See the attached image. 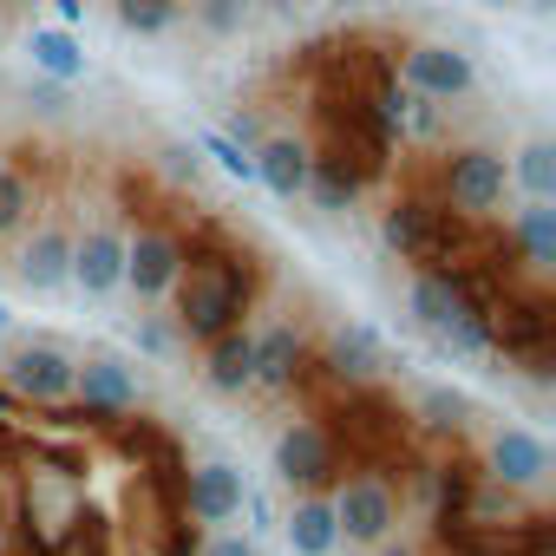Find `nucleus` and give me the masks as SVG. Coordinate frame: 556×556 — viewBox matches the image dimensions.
<instances>
[{
  "label": "nucleus",
  "mask_w": 556,
  "mask_h": 556,
  "mask_svg": "<svg viewBox=\"0 0 556 556\" xmlns=\"http://www.w3.org/2000/svg\"><path fill=\"white\" fill-rule=\"evenodd\" d=\"M255 295H262V268L249 255H236L216 223H197V236H184V268L164 295L170 302V334L184 348H203L210 334L249 321Z\"/></svg>",
  "instance_id": "obj_1"
},
{
  "label": "nucleus",
  "mask_w": 556,
  "mask_h": 556,
  "mask_svg": "<svg viewBox=\"0 0 556 556\" xmlns=\"http://www.w3.org/2000/svg\"><path fill=\"white\" fill-rule=\"evenodd\" d=\"M328 504H334L341 543H354V549H374V543H387V536L406 523V491H400L387 471H374V465L341 471L334 491H328Z\"/></svg>",
  "instance_id": "obj_2"
},
{
  "label": "nucleus",
  "mask_w": 556,
  "mask_h": 556,
  "mask_svg": "<svg viewBox=\"0 0 556 556\" xmlns=\"http://www.w3.org/2000/svg\"><path fill=\"white\" fill-rule=\"evenodd\" d=\"M432 190H439V203H452L458 216H491V210L510 197V164H504V151H491V144H452V151H439V164H432Z\"/></svg>",
  "instance_id": "obj_3"
},
{
  "label": "nucleus",
  "mask_w": 556,
  "mask_h": 556,
  "mask_svg": "<svg viewBox=\"0 0 556 556\" xmlns=\"http://www.w3.org/2000/svg\"><path fill=\"white\" fill-rule=\"evenodd\" d=\"M184 223H164V216H151V210H138L131 216V229H125V289L144 302V308H157L164 295H170V282H177V268H184Z\"/></svg>",
  "instance_id": "obj_4"
},
{
  "label": "nucleus",
  "mask_w": 556,
  "mask_h": 556,
  "mask_svg": "<svg viewBox=\"0 0 556 556\" xmlns=\"http://www.w3.org/2000/svg\"><path fill=\"white\" fill-rule=\"evenodd\" d=\"M341 471H348V452H341L328 413H302L275 432V478L289 491H334Z\"/></svg>",
  "instance_id": "obj_5"
},
{
  "label": "nucleus",
  "mask_w": 556,
  "mask_h": 556,
  "mask_svg": "<svg viewBox=\"0 0 556 556\" xmlns=\"http://www.w3.org/2000/svg\"><path fill=\"white\" fill-rule=\"evenodd\" d=\"M393 79L406 92H419V99H439V105H458V99L478 92V66L452 40H413V47H400L393 53Z\"/></svg>",
  "instance_id": "obj_6"
},
{
  "label": "nucleus",
  "mask_w": 556,
  "mask_h": 556,
  "mask_svg": "<svg viewBox=\"0 0 556 556\" xmlns=\"http://www.w3.org/2000/svg\"><path fill=\"white\" fill-rule=\"evenodd\" d=\"M321 387V354L302 321H268L255 334V393H308Z\"/></svg>",
  "instance_id": "obj_7"
},
{
  "label": "nucleus",
  "mask_w": 556,
  "mask_h": 556,
  "mask_svg": "<svg viewBox=\"0 0 556 556\" xmlns=\"http://www.w3.org/2000/svg\"><path fill=\"white\" fill-rule=\"evenodd\" d=\"M60 413L79 426H112L118 413H138V374L118 354H86L73 361V400Z\"/></svg>",
  "instance_id": "obj_8"
},
{
  "label": "nucleus",
  "mask_w": 556,
  "mask_h": 556,
  "mask_svg": "<svg viewBox=\"0 0 556 556\" xmlns=\"http://www.w3.org/2000/svg\"><path fill=\"white\" fill-rule=\"evenodd\" d=\"M0 387H8L27 413H60L73 400V354L53 348V341H27V348H14Z\"/></svg>",
  "instance_id": "obj_9"
},
{
  "label": "nucleus",
  "mask_w": 556,
  "mask_h": 556,
  "mask_svg": "<svg viewBox=\"0 0 556 556\" xmlns=\"http://www.w3.org/2000/svg\"><path fill=\"white\" fill-rule=\"evenodd\" d=\"M478 471H484L491 484H504V491H530V497H543V484H549V445H543L530 426H497V432L484 439Z\"/></svg>",
  "instance_id": "obj_10"
},
{
  "label": "nucleus",
  "mask_w": 556,
  "mask_h": 556,
  "mask_svg": "<svg viewBox=\"0 0 556 556\" xmlns=\"http://www.w3.org/2000/svg\"><path fill=\"white\" fill-rule=\"evenodd\" d=\"M73 289H86L92 302L125 289V223L99 216L73 236Z\"/></svg>",
  "instance_id": "obj_11"
},
{
  "label": "nucleus",
  "mask_w": 556,
  "mask_h": 556,
  "mask_svg": "<svg viewBox=\"0 0 556 556\" xmlns=\"http://www.w3.org/2000/svg\"><path fill=\"white\" fill-rule=\"evenodd\" d=\"M242 497H249V484H242V471L223 465V458L184 471V517H190L197 530H223L229 517H242Z\"/></svg>",
  "instance_id": "obj_12"
},
{
  "label": "nucleus",
  "mask_w": 556,
  "mask_h": 556,
  "mask_svg": "<svg viewBox=\"0 0 556 556\" xmlns=\"http://www.w3.org/2000/svg\"><path fill=\"white\" fill-rule=\"evenodd\" d=\"M203 387L223 393V400L255 393V328L249 321H236V328L203 341Z\"/></svg>",
  "instance_id": "obj_13"
},
{
  "label": "nucleus",
  "mask_w": 556,
  "mask_h": 556,
  "mask_svg": "<svg viewBox=\"0 0 556 556\" xmlns=\"http://www.w3.org/2000/svg\"><path fill=\"white\" fill-rule=\"evenodd\" d=\"M380 374H387L380 341L367 328H334L328 354H321V387L315 393H328V387H380Z\"/></svg>",
  "instance_id": "obj_14"
},
{
  "label": "nucleus",
  "mask_w": 556,
  "mask_h": 556,
  "mask_svg": "<svg viewBox=\"0 0 556 556\" xmlns=\"http://www.w3.org/2000/svg\"><path fill=\"white\" fill-rule=\"evenodd\" d=\"M255 184H268V197H282V203H295V197H308V170H315V151L302 144V138H289V131H268V138H255Z\"/></svg>",
  "instance_id": "obj_15"
},
{
  "label": "nucleus",
  "mask_w": 556,
  "mask_h": 556,
  "mask_svg": "<svg viewBox=\"0 0 556 556\" xmlns=\"http://www.w3.org/2000/svg\"><path fill=\"white\" fill-rule=\"evenodd\" d=\"M21 282H27L34 295L73 289V229H66V223H40V229L21 242Z\"/></svg>",
  "instance_id": "obj_16"
},
{
  "label": "nucleus",
  "mask_w": 556,
  "mask_h": 556,
  "mask_svg": "<svg viewBox=\"0 0 556 556\" xmlns=\"http://www.w3.org/2000/svg\"><path fill=\"white\" fill-rule=\"evenodd\" d=\"M504 242L530 275H549V262H556V210H549V197H523V210L504 223Z\"/></svg>",
  "instance_id": "obj_17"
},
{
  "label": "nucleus",
  "mask_w": 556,
  "mask_h": 556,
  "mask_svg": "<svg viewBox=\"0 0 556 556\" xmlns=\"http://www.w3.org/2000/svg\"><path fill=\"white\" fill-rule=\"evenodd\" d=\"M282 536H289L295 556H334L341 549V523H334L328 491H295V504L282 517Z\"/></svg>",
  "instance_id": "obj_18"
},
{
  "label": "nucleus",
  "mask_w": 556,
  "mask_h": 556,
  "mask_svg": "<svg viewBox=\"0 0 556 556\" xmlns=\"http://www.w3.org/2000/svg\"><path fill=\"white\" fill-rule=\"evenodd\" d=\"M34 203H40V190H34V177H27V164H21V157H0V242L21 236V229L34 223Z\"/></svg>",
  "instance_id": "obj_19"
},
{
  "label": "nucleus",
  "mask_w": 556,
  "mask_h": 556,
  "mask_svg": "<svg viewBox=\"0 0 556 556\" xmlns=\"http://www.w3.org/2000/svg\"><path fill=\"white\" fill-rule=\"evenodd\" d=\"M308 197L321 203V210H354L361 197H367V177L354 170V164H341V157H315V170H308Z\"/></svg>",
  "instance_id": "obj_20"
},
{
  "label": "nucleus",
  "mask_w": 556,
  "mask_h": 556,
  "mask_svg": "<svg viewBox=\"0 0 556 556\" xmlns=\"http://www.w3.org/2000/svg\"><path fill=\"white\" fill-rule=\"evenodd\" d=\"M34 66H40L53 86L86 79V53H79V40H73L66 27H34Z\"/></svg>",
  "instance_id": "obj_21"
},
{
  "label": "nucleus",
  "mask_w": 556,
  "mask_h": 556,
  "mask_svg": "<svg viewBox=\"0 0 556 556\" xmlns=\"http://www.w3.org/2000/svg\"><path fill=\"white\" fill-rule=\"evenodd\" d=\"M510 164V184H523V197H556V144L549 138H530Z\"/></svg>",
  "instance_id": "obj_22"
},
{
  "label": "nucleus",
  "mask_w": 556,
  "mask_h": 556,
  "mask_svg": "<svg viewBox=\"0 0 556 556\" xmlns=\"http://www.w3.org/2000/svg\"><path fill=\"white\" fill-rule=\"evenodd\" d=\"M112 14H118V27H125V34L157 40V34H170V27H177L184 0H112Z\"/></svg>",
  "instance_id": "obj_23"
},
{
  "label": "nucleus",
  "mask_w": 556,
  "mask_h": 556,
  "mask_svg": "<svg viewBox=\"0 0 556 556\" xmlns=\"http://www.w3.org/2000/svg\"><path fill=\"white\" fill-rule=\"evenodd\" d=\"M419 413H426V426H432V432H445V439H465V432H471V419H478V413H471V400H465V393H452V387H432V393L419 400Z\"/></svg>",
  "instance_id": "obj_24"
},
{
  "label": "nucleus",
  "mask_w": 556,
  "mask_h": 556,
  "mask_svg": "<svg viewBox=\"0 0 556 556\" xmlns=\"http://www.w3.org/2000/svg\"><path fill=\"white\" fill-rule=\"evenodd\" d=\"M203 151H210V157H216V164H223L229 177H242V184H255V157H249V151H242L236 138H223V131H203Z\"/></svg>",
  "instance_id": "obj_25"
},
{
  "label": "nucleus",
  "mask_w": 556,
  "mask_h": 556,
  "mask_svg": "<svg viewBox=\"0 0 556 556\" xmlns=\"http://www.w3.org/2000/svg\"><path fill=\"white\" fill-rule=\"evenodd\" d=\"M190 556H262L255 549V536H236V530H210V536H197V549Z\"/></svg>",
  "instance_id": "obj_26"
},
{
  "label": "nucleus",
  "mask_w": 556,
  "mask_h": 556,
  "mask_svg": "<svg viewBox=\"0 0 556 556\" xmlns=\"http://www.w3.org/2000/svg\"><path fill=\"white\" fill-rule=\"evenodd\" d=\"M197 21L210 34H229V27H242V8H229V0H197Z\"/></svg>",
  "instance_id": "obj_27"
},
{
  "label": "nucleus",
  "mask_w": 556,
  "mask_h": 556,
  "mask_svg": "<svg viewBox=\"0 0 556 556\" xmlns=\"http://www.w3.org/2000/svg\"><path fill=\"white\" fill-rule=\"evenodd\" d=\"M138 341H144L151 354H164V348H170V328H164V321H144V328H138Z\"/></svg>",
  "instance_id": "obj_28"
},
{
  "label": "nucleus",
  "mask_w": 556,
  "mask_h": 556,
  "mask_svg": "<svg viewBox=\"0 0 556 556\" xmlns=\"http://www.w3.org/2000/svg\"><path fill=\"white\" fill-rule=\"evenodd\" d=\"M53 8H60V21H66V27H73V21H79V14H86V0H53Z\"/></svg>",
  "instance_id": "obj_29"
},
{
  "label": "nucleus",
  "mask_w": 556,
  "mask_h": 556,
  "mask_svg": "<svg viewBox=\"0 0 556 556\" xmlns=\"http://www.w3.org/2000/svg\"><path fill=\"white\" fill-rule=\"evenodd\" d=\"M374 549H380V556H426V549H413V543H400V549H393V536H387V543H374Z\"/></svg>",
  "instance_id": "obj_30"
},
{
  "label": "nucleus",
  "mask_w": 556,
  "mask_h": 556,
  "mask_svg": "<svg viewBox=\"0 0 556 556\" xmlns=\"http://www.w3.org/2000/svg\"><path fill=\"white\" fill-rule=\"evenodd\" d=\"M0 8H40V0H0Z\"/></svg>",
  "instance_id": "obj_31"
},
{
  "label": "nucleus",
  "mask_w": 556,
  "mask_h": 556,
  "mask_svg": "<svg viewBox=\"0 0 556 556\" xmlns=\"http://www.w3.org/2000/svg\"><path fill=\"white\" fill-rule=\"evenodd\" d=\"M0 40H8V8H0Z\"/></svg>",
  "instance_id": "obj_32"
},
{
  "label": "nucleus",
  "mask_w": 556,
  "mask_h": 556,
  "mask_svg": "<svg viewBox=\"0 0 556 556\" xmlns=\"http://www.w3.org/2000/svg\"><path fill=\"white\" fill-rule=\"evenodd\" d=\"M229 8H255V0H229Z\"/></svg>",
  "instance_id": "obj_33"
},
{
  "label": "nucleus",
  "mask_w": 556,
  "mask_h": 556,
  "mask_svg": "<svg viewBox=\"0 0 556 556\" xmlns=\"http://www.w3.org/2000/svg\"><path fill=\"white\" fill-rule=\"evenodd\" d=\"M530 8H549V0H530Z\"/></svg>",
  "instance_id": "obj_34"
}]
</instances>
